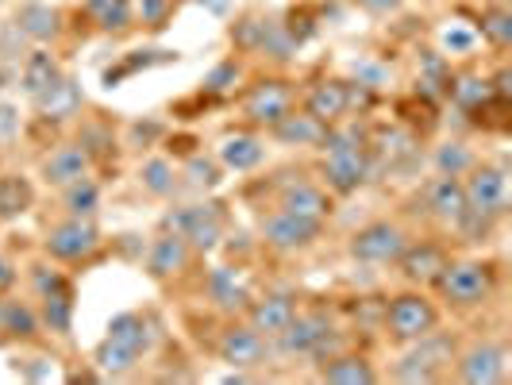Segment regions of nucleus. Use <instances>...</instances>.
<instances>
[{"label": "nucleus", "instance_id": "412c9836", "mask_svg": "<svg viewBox=\"0 0 512 385\" xmlns=\"http://www.w3.org/2000/svg\"><path fill=\"white\" fill-rule=\"evenodd\" d=\"M320 378H324V382H335V385L378 382V374H374L370 359H362V355H328L324 370H320Z\"/></svg>", "mask_w": 512, "mask_h": 385}, {"label": "nucleus", "instance_id": "9b49d317", "mask_svg": "<svg viewBox=\"0 0 512 385\" xmlns=\"http://www.w3.org/2000/svg\"><path fill=\"white\" fill-rule=\"evenodd\" d=\"M328 335H332V320L324 312H293V320L285 324L278 339L289 355H312Z\"/></svg>", "mask_w": 512, "mask_h": 385}, {"label": "nucleus", "instance_id": "39448f33", "mask_svg": "<svg viewBox=\"0 0 512 385\" xmlns=\"http://www.w3.org/2000/svg\"><path fill=\"white\" fill-rule=\"evenodd\" d=\"M405 247H409V239H405L401 224H389V220H374L351 235V255L359 262H374V266L397 262Z\"/></svg>", "mask_w": 512, "mask_h": 385}, {"label": "nucleus", "instance_id": "f257e3e1", "mask_svg": "<svg viewBox=\"0 0 512 385\" xmlns=\"http://www.w3.org/2000/svg\"><path fill=\"white\" fill-rule=\"evenodd\" d=\"M493 266L489 262H447V270L439 274V293L443 301L455 308H474L489 301L493 293Z\"/></svg>", "mask_w": 512, "mask_h": 385}, {"label": "nucleus", "instance_id": "ddd939ff", "mask_svg": "<svg viewBox=\"0 0 512 385\" xmlns=\"http://www.w3.org/2000/svg\"><path fill=\"white\" fill-rule=\"evenodd\" d=\"M428 212L443 220V224H451V228H459V220L470 212L466 208V193H462V181L455 174H439L432 185H428Z\"/></svg>", "mask_w": 512, "mask_h": 385}, {"label": "nucleus", "instance_id": "c03bdc74", "mask_svg": "<svg viewBox=\"0 0 512 385\" xmlns=\"http://www.w3.org/2000/svg\"><path fill=\"white\" fill-rule=\"evenodd\" d=\"M447 47H459V51H466V47H470V35H466V31H455V35H447Z\"/></svg>", "mask_w": 512, "mask_h": 385}, {"label": "nucleus", "instance_id": "4be33fe9", "mask_svg": "<svg viewBox=\"0 0 512 385\" xmlns=\"http://www.w3.org/2000/svg\"><path fill=\"white\" fill-rule=\"evenodd\" d=\"M35 104H39V112L47 120H66V116H74L77 108H81V89H77V81H70V77H58L51 89H43L35 97Z\"/></svg>", "mask_w": 512, "mask_h": 385}, {"label": "nucleus", "instance_id": "c85d7f7f", "mask_svg": "<svg viewBox=\"0 0 512 385\" xmlns=\"http://www.w3.org/2000/svg\"><path fill=\"white\" fill-rule=\"evenodd\" d=\"M62 77V70H58V62H54L47 51H35L31 58H27V66H24V89H27V97H39L43 89H51L54 81Z\"/></svg>", "mask_w": 512, "mask_h": 385}, {"label": "nucleus", "instance_id": "7ed1b4c3", "mask_svg": "<svg viewBox=\"0 0 512 385\" xmlns=\"http://www.w3.org/2000/svg\"><path fill=\"white\" fill-rule=\"evenodd\" d=\"M436 324L439 308L424 293H401V297H393V305L385 308V328L401 343H412L420 335L436 332Z\"/></svg>", "mask_w": 512, "mask_h": 385}, {"label": "nucleus", "instance_id": "bb28decb", "mask_svg": "<svg viewBox=\"0 0 512 385\" xmlns=\"http://www.w3.org/2000/svg\"><path fill=\"white\" fill-rule=\"evenodd\" d=\"M16 24L31 39H51V35H58V27H62V16L54 8H47V4H27V8H20Z\"/></svg>", "mask_w": 512, "mask_h": 385}, {"label": "nucleus", "instance_id": "7c9ffc66", "mask_svg": "<svg viewBox=\"0 0 512 385\" xmlns=\"http://www.w3.org/2000/svg\"><path fill=\"white\" fill-rule=\"evenodd\" d=\"M85 12L104 31H124L131 24V0H89Z\"/></svg>", "mask_w": 512, "mask_h": 385}, {"label": "nucleus", "instance_id": "dca6fc26", "mask_svg": "<svg viewBox=\"0 0 512 385\" xmlns=\"http://www.w3.org/2000/svg\"><path fill=\"white\" fill-rule=\"evenodd\" d=\"M397 262H401L405 278L416 282V285H436L439 274L447 270V255H443V247H436V243H416V247H405Z\"/></svg>", "mask_w": 512, "mask_h": 385}, {"label": "nucleus", "instance_id": "4c0bfd02", "mask_svg": "<svg viewBox=\"0 0 512 385\" xmlns=\"http://www.w3.org/2000/svg\"><path fill=\"white\" fill-rule=\"evenodd\" d=\"M451 93H455V101L466 104V108H478V104L489 101V81H482V77H459V81L451 85Z\"/></svg>", "mask_w": 512, "mask_h": 385}, {"label": "nucleus", "instance_id": "58836bf2", "mask_svg": "<svg viewBox=\"0 0 512 385\" xmlns=\"http://www.w3.org/2000/svg\"><path fill=\"white\" fill-rule=\"evenodd\" d=\"M166 12H170V0H139V16L147 27H162Z\"/></svg>", "mask_w": 512, "mask_h": 385}, {"label": "nucleus", "instance_id": "b1692460", "mask_svg": "<svg viewBox=\"0 0 512 385\" xmlns=\"http://www.w3.org/2000/svg\"><path fill=\"white\" fill-rule=\"evenodd\" d=\"M108 339L120 343V347H128V351H135V355H143L147 343H151V324H147L143 316H135V312H124V316H116V320L108 324Z\"/></svg>", "mask_w": 512, "mask_h": 385}, {"label": "nucleus", "instance_id": "f8f14e48", "mask_svg": "<svg viewBox=\"0 0 512 385\" xmlns=\"http://www.w3.org/2000/svg\"><path fill=\"white\" fill-rule=\"evenodd\" d=\"M459 378L470 385L505 382V351L497 343H474L459 359Z\"/></svg>", "mask_w": 512, "mask_h": 385}, {"label": "nucleus", "instance_id": "473e14b6", "mask_svg": "<svg viewBox=\"0 0 512 385\" xmlns=\"http://www.w3.org/2000/svg\"><path fill=\"white\" fill-rule=\"evenodd\" d=\"M35 312L20 301H4V316H0V332L8 335H20V339H31L35 335Z\"/></svg>", "mask_w": 512, "mask_h": 385}, {"label": "nucleus", "instance_id": "a19ab883", "mask_svg": "<svg viewBox=\"0 0 512 385\" xmlns=\"http://www.w3.org/2000/svg\"><path fill=\"white\" fill-rule=\"evenodd\" d=\"M189 181H197V185H216V166H212L208 158H193V162H189Z\"/></svg>", "mask_w": 512, "mask_h": 385}, {"label": "nucleus", "instance_id": "c9c22d12", "mask_svg": "<svg viewBox=\"0 0 512 385\" xmlns=\"http://www.w3.org/2000/svg\"><path fill=\"white\" fill-rule=\"evenodd\" d=\"M139 178H143V185H147L151 193H158V197L174 193V166H170L166 158H151V162H143Z\"/></svg>", "mask_w": 512, "mask_h": 385}, {"label": "nucleus", "instance_id": "9d476101", "mask_svg": "<svg viewBox=\"0 0 512 385\" xmlns=\"http://www.w3.org/2000/svg\"><path fill=\"white\" fill-rule=\"evenodd\" d=\"M289 104H293V93L285 89V81H262V85H255V89L247 93L243 112H247V120H251V124H266V128H274L278 120L289 116Z\"/></svg>", "mask_w": 512, "mask_h": 385}, {"label": "nucleus", "instance_id": "423d86ee", "mask_svg": "<svg viewBox=\"0 0 512 385\" xmlns=\"http://www.w3.org/2000/svg\"><path fill=\"white\" fill-rule=\"evenodd\" d=\"M101 235L89 224V216H70L66 224L47 231V255L58 262H81V258L97 255Z\"/></svg>", "mask_w": 512, "mask_h": 385}, {"label": "nucleus", "instance_id": "cd10ccee", "mask_svg": "<svg viewBox=\"0 0 512 385\" xmlns=\"http://www.w3.org/2000/svg\"><path fill=\"white\" fill-rule=\"evenodd\" d=\"M208 293H212V301H216L220 308H239L243 301H247V289H243V282H239V270H231V266L212 270Z\"/></svg>", "mask_w": 512, "mask_h": 385}, {"label": "nucleus", "instance_id": "0eeeda50", "mask_svg": "<svg viewBox=\"0 0 512 385\" xmlns=\"http://www.w3.org/2000/svg\"><path fill=\"white\" fill-rule=\"evenodd\" d=\"M324 228V220H308L289 208H278L270 216H262V239L278 251H301L308 243H316V235Z\"/></svg>", "mask_w": 512, "mask_h": 385}, {"label": "nucleus", "instance_id": "aec40b11", "mask_svg": "<svg viewBox=\"0 0 512 385\" xmlns=\"http://www.w3.org/2000/svg\"><path fill=\"white\" fill-rule=\"evenodd\" d=\"M282 208L297 212V216H308V220H324V216L332 212V201L324 197L320 185H312V181H293V185L282 189Z\"/></svg>", "mask_w": 512, "mask_h": 385}, {"label": "nucleus", "instance_id": "5701e85b", "mask_svg": "<svg viewBox=\"0 0 512 385\" xmlns=\"http://www.w3.org/2000/svg\"><path fill=\"white\" fill-rule=\"evenodd\" d=\"M324 124L320 120H312L308 112H301V116H285V120H278L274 124V135L282 139V143H289V147H320V139H324Z\"/></svg>", "mask_w": 512, "mask_h": 385}, {"label": "nucleus", "instance_id": "6e6552de", "mask_svg": "<svg viewBox=\"0 0 512 385\" xmlns=\"http://www.w3.org/2000/svg\"><path fill=\"white\" fill-rule=\"evenodd\" d=\"M166 228L178 231L189 247L208 251V247H216V239H220V212L212 205H189V208H181V212H174V216L166 220Z\"/></svg>", "mask_w": 512, "mask_h": 385}, {"label": "nucleus", "instance_id": "2f4dec72", "mask_svg": "<svg viewBox=\"0 0 512 385\" xmlns=\"http://www.w3.org/2000/svg\"><path fill=\"white\" fill-rule=\"evenodd\" d=\"M97 205H101V189L89 181V174L77 178L74 185H66V212L70 216H93Z\"/></svg>", "mask_w": 512, "mask_h": 385}, {"label": "nucleus", "instance_id": "e433bc0d", "mask_svg": "<svg viewBox=\"0 0 512 385\" xmlns=\"http://www.w3.org/2000/svg\"><path fill=\"white\" fill-rule=\"evenodd\" d=\"M436 166L439 174H455V178H462L470 166H474V154L466 151L462 143H443L436 151Z\"/></svg>", "mask_w": 512, "mask_h": 385}, {"label": "nucleus", "instance_id": "c756f323", "mask_svg": "<svg viewBox=\"0 0 512 385\" xmlns=\"http://www.w3.org/2000/svg\"><path fill=\"white\" fill-rule=\"evenodd\" d=\"M43 320H47V328L58 335L70 332V320H74V297H70V285H62V289H54L43 297Z\"/></svg>", "mask_w": 512, "mask_h": 385}, {"label": "nucleus", "instance_id": "ea45409f", "mask_svg": "<svg viewBox=\"0 0 512 385\" xmlns=\"http://www.w3.org/2000/svg\"><path fill=\"white\" fill-rule=\"evenodd\" d=\"M228 81H239V62H224V66H216L212 74H208V89L212 93H220V89H228Z\"/></svg>", "mask_w": 512, "mask_h": 385}, {"label": "nucleus", "instance_id": "a878e982", "mask_svg": "<svg viewBox=\"0 0 512 385\" xmlns=\"http://www.w3.org/2000/svg\"><path fill=\"white\" fill-rule=\"evenodd\" d=\"M31 185L20 174H4L0 178V220H16L31 208Z\"/></svg>", "mask_w": 512, "mask_h": 385}, {"label": "nucleus", "instance_id": "1a4fd4ad", "mask_svg": "<svg viewBox=\"0 0 512 385\" xmlns=\"http://www.w3.org/2000/svg\"><path fill=\"white\" fill-rule=\"evenodd\" d=\"M324 181L335 193H355L366 174H370V158H366V147H335V151H324Z\"/></svg>", "mask_w": 512, "mask_h": 385}, {"label": "nucleus", "instance_id": "20e7f679", "mask_svg": "<svg viewBox=\"0 0 512 385\" xmlns=\"http://www.w3.org/2000/svg\"><path fill=\"white\" fill-rule=\"evenodd\" d=\"M470 178L462 181V193H466V208L470 212H478V216H501L505 208H509V178H505V170L501 166H470L466 170Z\"/></svg>", "mask_w": 512, "mask_h": 385}, {"label": "nucleus", "instance_id": "79ce46f5", "mask_svg": "<svg viewBox=\"0 0 512 385\" xmlns=\"http://www.w3.org/2000/svg\"><path fill=\"white\" fill-rule=\"evenodd\" d=\"M362 4H366V8H370V12H397V8H401V0H362Z\"/></svg>", "mask_w": 512, "mask_h": 385}, {"label": "nucleus", "instance_id": "4468645a", "mask_svg": "<svg viewBox=\"0 0 512 385\" xmlns=\"http://www.w3.org/2000/svg\"><path fill=\"white\" fill-rule=\"evenodd\" d=\"M347 108H351V85H343V81H320V85H312V93H308L305 101V112L312 120H320L324 128L339 124L347 116Z\"/></svg>", "mask_w": 512, "mask_h": 385}, {"label": "nucleus", "instance_id": "a18cd8bd", "mask_svg": "<svg viewBox=\"0 0 512 385\" xmlns=\"http://www.w3.org/2000/svg\"><path fill=\"white\" fill-rule=\"evenodd\" d=\"M0 316H4V301H0Z\"/></svg>", "mask_w": 512, "mask_h": 385}, {"label": "nucleus", "instance_id": "f3484780", "mask_svg": "<svg viewBox=\"0 0 512 385\" xmlns=\"http://www.w3.org/2000/svg\"><path fill=\"white\" fill-rule=\"evenodd\" d=\"M89 174V151L81 147V143H66V147H58L51 151V158L43 162V178L51 181V185H74L77 178H85Z\"/></svg>", "mask_w": 512, "mask_h": 385}, {"label": "nucleus", "instance_id": "37998d69", "mask_svg": "<svg viewBox=\"0 0 512 385\" xmlns=\"http://www.w3.org/2000/svg\"><path fill=\"white\" fill-rule=\"evenodd\" d=\"M12 282H16V270H12V262H8V258H0V289H8Z\"/></svg>", "mask_w": 512, "mask_h": 385}, {"label": "nucleus", "instance_id": "72a5a7b5", "mask_svg": "<svg viewBox=\"0 0 512 385\" xmlns=\"http://www.w3.org/2000/svg\"><path fill=\"white\" fill-rule=\"evenodd\" d=\"M135 362H139V355L128 351V347H120V343H112V339H104L101 347H97V366H101L104 374H128Z\"/></svg>", "mask_w": 512, "mask_h": 385}, {"label": "nucleus", "instance_id": "a211bd4d", "mask_svg": "<svg viewBox=\"0 0 512 385\" xmlns=\"http://www.w3.org/2000/svg\"><path fill=\"white\" fill-rule=\"evenodd\" d=\"M185 262H189V243L178 231H166L162 239H154L151 255H147V270H151V278H174L185 270Z\"/></svg>", "mask_w": 512, "mask_h": 385}, {"label": "nucleus", "instance_id": "49530a36", "mask_svg": "<svg viewBox=\"0 0 512 385\" xmlns=\"http://www.w3.org/2000/svg\"><path fill=\"white\" fill-rule=\"evenodd\" d=\"M0 85H4V74H0Z\"/></svg>", "mask_w": 512, "mask_h": 385}, {"label": "nucleus", "instance_id": "f03ea898", "mask_svg": "<svg viewBox=\"0 0 512 385\" xmlns=\"http://www.w3.org/2000/svg\"><path fill=\"white\" fill-rule=\"evenodd\" d=\"M416 347H412L405 359L397 362V370H393V378L397 382H436L439 374L451 366L455 359V343L451 339H443V335H420V339H412Z\"/></svg>", "mask_w": 512, "mask_h": 385}, {"label": "nucleus", "instance_id": "393cba45", "mask_svg": "<svg viewBox=\"0 0 512 385\" xmlns=\"http://www.w3.org/2000/svg\"><path fill=\"white\" fill-rule=\"evenodd\" d=\"M262 143H258L255 135H231L224 139V147H220V162L228 166V170H255L258 162H262Z\"/></svg>", "mask_w": 512, "mask_h": 385}, {"label": "nucleus", "instance_id": "6ab92c4d", "mask_svg": "<svg viewBox=\"0 0 512 385\" xmlns=\"http://www.w3.org/2000/svg\"><path fill=\"white\" fill-rule=\"evenodd\" d=\"M293 312H297V301L289 293H270V297L251 305V328L262 335H282L285 324L293 320Z\"/></svg>", "mask_w": 512, "mask_h": 385}, {"label": "nucleus", "instance_id": "2eb2a0df", "mask_svg": "<svg viewBox=\"0 0 512 385\" xmlns=\"http://www.w3.org/2000/svg\"><path fill=\"white\" fill-rule=\"evenodd\" d=\"M220 359L231 362V366H258L266 359V339L251 324H235L220 339Z\"/></svg>", "mask_w": 512, "mask_h": 385}, {"label": "nucleus", "instance_id": "f704fd0d", "mask_svg": "<svg viewBox=\"0 0 512 385\" xmlns=\"http://www.w3.org/2000/svg\"><path fill=\"white\" fill-rule=\"evenodd\" d=\"M482 35H486L489 43L497 47V51H505L512 43V16L509 8H489L486 16H482Z\"/></svg>", "mask_w": 512, "mask_h": 385}]
</instances>
